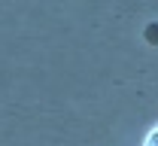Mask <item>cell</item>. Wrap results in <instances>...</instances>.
<instances>
[{
  "label": "cell",
  "instance_id": "6da1fadb",
  "mask_svg": "<svg viewBox=\"0 0 158 146\" xmlns=\"http://www.w3.org/2000/svg\"><path fill=\"white\" fill-rule=\"evenodd\" d=\"M146 146H158V128L149 134V137H146Z\"/></svg>",
  "mask_w": 158,
  "mask_h": 146
}]
</instances>
